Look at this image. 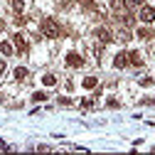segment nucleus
Instances as JSON below:
<instances>
[{"label": "nucleus", "instance_id": "1", "mask_svg": "<svg viewBox=\"0 0 155 155\" xmlns=\"http://www.w3.org/2000/svg\"><path fill=\"white\" fill-rule=\"evenodd\" d=\"M59 25H57L52 17H47V20H42V35L45 37H49V40H54V37H59Z\"/></svg>", "mask_w": 155, "mask_h": 155}, {"label": "nucleus", "instance_id": "2", "mask_svg": "<svg viewBox=\"0 0 155 155\" xmlns=\"http://www.w3.org/2000/svg\"><path fill=\"white\" fill-rule=\"evenodd\" d=\"M138 17H140V22H153L155 20V8H140Z\"/></svg>", "mask_w": 155, "mask_h": 155}, {"label": "nucleus", "instance_id": "3", "mask_svg": "<svg viewBox=\"0 0 155 155\" xmlns=\"http://www.w3.org/2000/svg\"><path fill=\"white\" fill-rule=\"evenodd\" d=\"M67 64H69V67H74V69H79V67L84 64V59H81V54L69 52V54H67Z\"/></svg>", "mask_w": 155, "mask_h": 155}, {"label": "nucleus", "instance_id": "4", "mask_svg": "<svg viewBox=\"0 0 155 155\" xmlns=\"http://www.w3.org/2000/svg\"><path fill=\"white\" fill-rule=\"evenodd\" d=\"M15 49L20 52V54H25V52H27V40H25L22 35H15Z\"/></svg>", "mask_w": 155, "mask_h": 155}, {"label": "nucleus", "instance_id": "5", "mask_svg": "<svg viewBox=\"0 0 155 155\" xmlns=\"http://www.w3.org/2000/svg\"><path fill=\"white\" fill-rule=\"evenodd\" d=\"M126 64H128V54H126V52L116 54V59H113V67H116V69H123Z\"/></svg>", "mask_w": 155, "mask_h": 155}, {"label": "nucleus", "instance_id": "6", "mask_svg": "<svg viewBox=\"0 0 155 155\" xmlns=\"http://www.w3.org/2000/svg\"><path fill=\"white\" fill-rule=\"evenodd\" d=\"M96 37H99V40H101V42H104V45H106V42H111V40H113V35H111V32H108V30H106V27H101V30H96Z\"/></svg>", "mask_w": 155, "mask_h": 155}, {"label": "nucleus", "instance_id": "7", "mask_svg": "<svg viewBox=\"0 0 155 155\" xmlns=\"http://www.w3.org/2000/svg\"><path fill=\"white\" fill-rule=\"evenodd\" d=\"M8 3H10L12 12H17V15H20V12L25 10V0H8Z\"/></svg>", "mask_w": 155, "mask_h": 155}, {"label": "nucleus", "instance_id": "8", "mask_svg": "<svg viewBox=\"0 0 155 155\" xmlns=\"http://www.w3.org/2000/svg\"><path fill=\"white\" fill-rule=\"evenodd\" d=\"M96 84H99V79H96V76H86V79L81 81L84 89H96Z\"/></svg>", "mask_w": 155, "mask_h": 155}, {"label": "nucleus", "instance_id": "9", "mask_svg": "<svg viewBox=\"0 0 155 155\" xmlns=\"http://www.w3.org/2000/svg\"><path fill=\"white\" fill-rule=\"evenodd\" d=\"M123 5H126L123 0H111V8H113L116 15H123Z\"/></svg>", "mask_w": 155, "mask_h": 155}, {"label": "nucleus", "instance_id": "10", "mask_svg": "<svg viewBox=\"0 0 155 155\" xmlns=\"http://www.w3.org/2000/svg\"><path fill=\"white\" fill-rule=\"evenodd\" d=\"M42 84H45V86H54V84H57V76H54V74H45V76H42Z\"/></svg>", "mask_w": 155, "mask_h": 155}, {"label": "nucleus", "instance_id": "11", "mask_svg": "<svg viewBox=\"0 0 155 155\" xmlns=\"http://www.w3.org/2000/svg\"><path fill=\"white\" fill-rule=\"evenodd\" d=\"M128 62H130V64H135V67H140V64H143V62H140V54H138V52H130V54H128Z\"/></svg>", "mask_w": 155, "mask_h": 155}, {"label": "nucleus", "instance_id": "12", "mask_svg": "<svg viewBox=\"0 0 155 155\" xmlns=\"http://www.w3.org/2000/svg\"><path fill=\"white\" fill-rule=\"evenodd\" d=\"M0 54H12V45L10 42H3V45H0Z\"/></svg>", "mask_w": 155, "mask_h": 155}, {"label": "nucleus", "instance_id": "13", "mask_svg": "<svg viewBox=\"0 0 155 155\" xmlns=\"http://www.w3.org/2000/svg\"><path fill=\"white\" fill-rule=\"evenodd\" d=\"M25 76H27V69L25 67H17L15 69V79H25Z\"/></svg>", "mask_w": 155, "mask_h": 155}, {"label": "nucleus", "instance_id": "14", "mask_svg": "<svg viewBox=\"0 0 155 155\" xmlns=\"http://www.w3.org/2000/svg\"><path fill=\"white\" fill-rule=\"evenodd\" d=\"M32 99H35V101H45L47 94H45V91H37V94H32Z\"/></svg>", "mask_w": 155, "mask_h": 155}, {"label": "nucleus", "instance_id": "15", "mask_svg": "<svg viewBox=\"0 0 155 155\" xmlns=\"http://www.w3.org/2000/svg\"><path fill=\"white\" fill-rule=\"evenodd\" d=\"M123 3H126V8H138L140 0H123Z\"/></svg>", "mask_w": 155, "mask_h": 155}, {"label": "nucleus", "instance_id": "16", "mask_svg": "<svg viewBox=\"0 0 155 155\" xmlns=\"http://www.w3.org/2000/svg\"><path fill=\"white\" fill-rule=\"evenodd\" d=\"M140 84H143V86H150V84H153V79H150V76H145V79H140Z\"/></svg>", "mask_w": 155, "mask_h": 155}, {"label": "nucleus", "instance_id": "17", "mask_svg": "<svg viewBox=\"0 0 155 155\" xmlns=\"http://www.w3.org/2000/svg\"><path fill=\"white\" fill-rule=\"evenodd\" d=\"M3 71H5V62H3V59H0V74H3Z\"/></svg>", "mask_w": 155, "mask_h": 155}]
</instances>
